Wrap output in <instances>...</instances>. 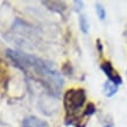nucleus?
Instances as JSON below:
<instances>
[{
    "instance_id": "6",
    "label": "nucleus",
    "mask_w": 127,
    "mask_h": 127,
    "mask_svg": "<svg viewBox=\"0 0 127 127\" xmlns=\"http://www.w3.org/2000/svg\"><path fill=\"white\" fill-rule=\"evenodd\" d=\"M79 26H81L82 32H83L84 34H88L90 26H89V21H88V19H86V16L85 15L79 16Z\"/></svg>"
},
{
    "instance_id": "3",
    "label": "nucleus",
    "mask_w": 127,
    "mask_h": 127,
    "mask_svg": "<svg viewBox=\"0 0 127 127\" xmlns=\"http://www.w3.org/2000/svg\"><path fill=\"white\" fill-rule=\"evenodd\" d=\"M101 69L104 70V72H105V75L107 76L108 81H111L112 83H114V84H117V85H120L123 83V79H121V77L119 76V73L114 70V68L112 66V64L110 62H105L104 64L101 65Z\"/></svg>"
},
{
    "instance_id": "1",
    "label": "nucleus",
    "mask_w": 127,
    "mask_h": 127,
    "mask_svg": "<svg viewBox=\"0 0 127 127\" xmlns=\"http://www.w3.org/2000/svg\"><path fill=\"white\" fill-rule=\"evenodd\" d=\"M6 53L16 65L20 66L33 79L40 82L50 93L55 96L60 93L63 86V78L49 62L43 61L34 55H28L16 50L8 49Z\"/></svg>"
},
{
    "instance_id": "5",
    "label": "nucleus",
    "mask_w": 127,
    "mask_h": 127,
    "mask_svg": "<svg viewBox=\"0 0 127 127\" xmlns=\"http://www.w3.org/2000/svg\"><path fill=\"white\" fill-rule=\"evenodd\" d=\"M118 91V85L112 83L111 81H107L104 84V95L106 97H112L114 96Z\"/></svg>"
},
{
    "instance_id": "7",
    "label": "nucleus",
    "mask_w": 127,
    "mask_h": 127,
    "mask_svg": "<svg viewBox=\"0 0 127 127\" xmlns=\"http://www.w3.org/2000/svg\"><path fill=\"white\" fill-rule=\"evenodd\" d=\"M96 12H97V14H98V16H99L100 20L105 19V16H106V12H105V8L103 7L100 4L96 5Z\"/></svg>"
},
{
    "instance_id": "4",
    "label": "nucleus",
    "mask_w": 127,
    "mask_h": 127,
    "mask_svg": "<svg viewBox=\"0 0 127 127\" xmlns=\"http://www.w3.org/2000/svg\"><path fill=\"white\" fill-rule=\"evenodd\" d=\"M23 127H49V125L36 117H28L23 120Z\"/></svg>"
},
{
    "instance_id": "2",
    "label": "nucleus",
    "mask_w": 127,
    "mask_h": 127,
    "mask_svg": "<svg viewBox=\"0 0 127 127\" xmlns=\"http://www.w3.org/2000/svg\"><path fill=\"white\" fill-rule=\"evenodd\" d=\"M86 101L85 91L82 89L77 90H69L64 96V106L70 114H75L84 106Z\"/></svg>"
},
{
    "instance_id": "8",
    "label": "nucleus",
    "mask_w": 127,
    "mask_h": 127,
    "mask_svg": "<svg viewBox=\"0 0 127 127\" xmlns=\"http://www.w3.org/2000/svg\"><path fill=\"white\" fill-rule=\"evenodd\" d=\"M104 127H112L111 125H106V126H104Z\"/></svg>"
}]
</instances>
